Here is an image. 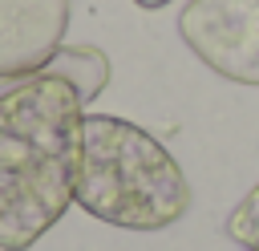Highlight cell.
<instances>
[{"label":"cell","instance_id":"obj_1","mask_svg":"<svg viewBox=\"0 0 259 251\" xmlns=\"http://www.w3.org/2000/svg\"><path fill=\"white\" fill-rule=\"evenodd\" d=\"M81 117V93L45 69L0 93V251H28L69 211Z\"/></svg>","mask_w":259,"mask_h":251},{"label":"cell","instance_id":"obj_2","mask_svg":"<svg viewBox=\"0 0 259 251\" xmlns=\"http://www.w3.org/2000/svg\"><path fill=\"white\" fill-rule=\"evenodd\" d=\"M73 202L117 231L150 235L190 211V182L178 158L142 126L113 113H85Z\"/></svg>","mask_w":259,"mask_h":251},{"label":"cell","instance_id":"obj_3","mask_svg":"<svg viewBox=\"0 0 259 251\" xmlns=\"http://www.w3.org/2000/svg\"><path fill=\"white\" fill-rule=\"evenodd\" d=\"M178 36L210 73L259 85V0H190Z\"/></svg>","mask_w":259,"mask_h":251},{"label":"cell","instance_id":"obj_4","mask_svg":"<svg viewBox=\"0 0 259 251\" xmlns=\"http://www.w3.org/2000/svg\"><path fill=\"white\" fill-rule=\"evenodd\" d=\"M65 28L69 0H0V77L45 69Z\"/></svg>","mask_w":259,"mask_h":251},{"label":"cell","instance_id":"obj_5","mask_svg":"<svg viewBox=\"0 0 259 251\" xmlns=\"http://www.w3.org/2000/svg\"><path fill=\"white\" fill-rule=\"evenodd\" d=\"M45 73L69 81V85L81 93V101L89 105V101H97L101 89L109 85V57H105L101 49H93V45H61V49L45 61Z\"/></svg>","mask_w":259,"mask_h":251},{"label":"cell","instance_id":"obj_6","mask_svg":"<svg viewBox=\"0 0 259 251\" xmlns=\"http://www.w3.org/2000/svg\"><path fill=\"white\" fill-rule=\"evenodd\" d=\"M227 239L239 243L243 251H259V182L235 202V211L227 215Z\"/></svg>","mask_w":259,"mask_h":251},{"label":"cell","instance_id":"obj_7","mask_svg":"<svg viewBox=\"0 0 259 251\" xmlns=\"http://www.w3.org/2000/svg\"><path fill=\"white\" fill-rule=\"evenodd\" d=\"M134 4H142V8H166V4H174V0H134Z\"/></svg>","mask_w":259,"mask_h":251}]
</instances>
